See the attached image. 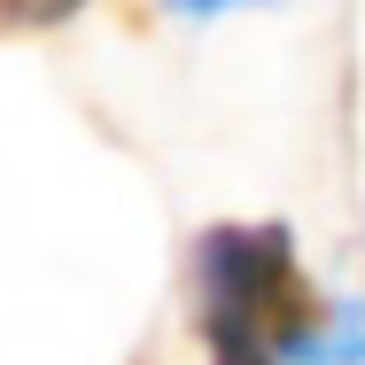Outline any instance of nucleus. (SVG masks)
<instances>
[{
    "mask_svg": "<svg viewBox=\"0 0 365 365\" xmlns=\"http://www.w3.org/2000/svg\"><path fill=\"white\" fill-rule=\"evenodd\" d=\"M195 327L210 350L319 358L334 303L303 272L288 225H210L195 241Z\"/></svg>",
    "mask_w": 365,
    "mask_h": 365,
    "instance_id": "f257e3e1",
    "label": "nucleus"
},
{
    "mask_svg": "<svg viewBox=\"0 0 365 365\" xmlns=\"http://www.w3.org/2000/svg\"><path fill=\"white\" fill-rule=\"evenodd\" d=\"M8 16H24V24H55V16H71L78 0H0Z\"/></svg>",
    "mask_w": 365,
    "mask_h": 365,
    "instance_id": "f03ea898",
    "label": "nucleus"
},
{
    "mask_svg": "<svg viewBox=\"0 0 365 365\" xmlns=\"http://www.w3.org/2000/svg\"><path fill=\"white\" fill-rule=\"evenodd\" d=\"M210 365H280L272 350H210Z\"/></svg>",
    "mask_w": 365,
    "mask_h": 365,
    "instance_id": "7ed1b4c3",
    "label": "nucleus"
},
{
    "mask_svg": "<svg viewBox=\"0 0 365 365\" xmlns=\"http://www.w3.org/2000/svg\"><path fill=\"white\" fill-rule=\"evenodd\" d=\"M179 16H225V8H241V0H171Z\"/></svg>",
    "mask_w": 365,
    "mask_h": 365,
    "instance_id": "20e7f679",
    "label": "nucleus"
}]
</instances>
